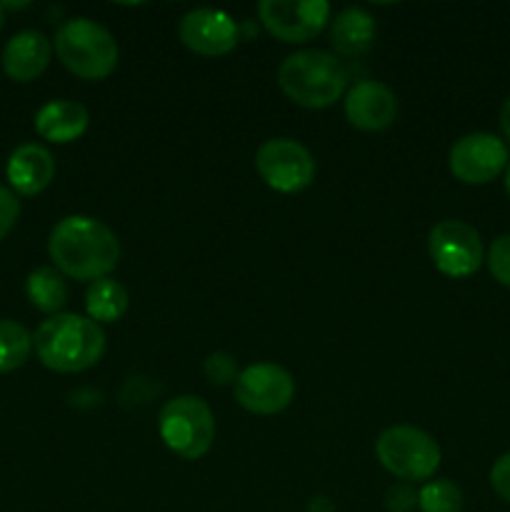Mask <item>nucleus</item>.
<instances>
[{
  "mask_svg": "<svg viewBox=\"0 0 510 512\" xmlns=\"http://www.w3.org/2000/svg\"><path fill=\"white\" fill-rule=\"evenodd\" d=\"M18 215H20V203L15 198V193L5 185H0V240L15 228L18 223Z\"/></svg>",
  "mask_w": 510,
  "mask_h": 512,
  "instance_id": "393cba45",
  "label": "nucleus"
},
{
  "mask_svg": "<svg viewBox=\"0 0 510 512\" xmlns=\"http://www.w3.org/2000/svg\"><path fill=\"white\" fill-rule=\"evenodd\" d=\"M490 485H493V490L505 503H510V453L500 455L493 463V468H490Z\"/></svg>",
  "mask_w": 510,
  "mask_h": 512,
  "instance_id": "a878e982",
  "label": "nucleus"
},
{
  "mask_svg": "<svg viewBox=\"0 0 510 512\" xmlns=\"http://www.w3.org/2000/svg\"><path fill=\"white\" fill-rule=\"evenodd\" d=\"M505 193L510 195V163H508V168H505Z\"/></svg>",
  "mask_w": 510,
  "mask_h": 512,
  "instance_id": "c85d7f7f",
  "label": "nucleus"
},
{
  "mask_svg": "<svg viewBox=\"0 0 510 512\" xmlns=\"http://www.w3.org/2000/svg\"><path fill=\"white\" fill-rule=\"evenodd\" d=\"M385 508L388 512H410L418 508V493L410 483L390 485L385 493Z\"/></svg>",
  "mask_w": 510,
  "mask_h": 512,
  "instance_id": "b1692460",
  "label": "nucleus"
},
{
  "mask_svg": "<svg viewBox=\"0 0 510 512\" xmlns=\"http://www.w3.org/2000/svg\"><path fill=\"white\" fill-rule=\"evenodd\" d=\"M128 290L118 283L115 278H100L93 280L88 285V293H85V310H88V318L93 323H115L125 315L128 310Z\"/></svg>",
  "mask_w": 510,
  "mask_h": 512,
  "instance_id": "a211bd4d",
  "label": "nucleus"
},
{
  "mask_svg": "<svg viewBox=\"0 0 510 512\" xmlns=\"http://www.w3.org/2000/svg\"><path fill=\"white\" fill-rule=\"evenodd\" d=\"M295 398V380L283 365L255 363L240 370L235 380V400L253 415L283 413Z\"/></svg>",
  "mask_w": 510,
  "mask_h": 512,
  "instance_id": "1a4fd4ad",
  "label": "nucleus"
},
{
  "mask_svg": "<svg viewBox=\"0 0 510 512\" xmlns=\"http://www.w3.org/2000/svg\"><path fill=\"white\" fill-rule=\"evenodd\" d=\"M500 130H503L505 140H510V98L500 108Z\"/></svg>",
  "mask_w": 510,
  "mask_h": 512,
  "instance_id": "bb28decb",
  "label": "nucleus"
},
{
  "mask_svg": "<svg viewBox=\"0 0 510 512\" xmlns=\"http://www.w3.org/2000/svg\"><path fill=\"white\" fill-rule=\"evenodd\" d=\"M180 43L203 58H220L233 53L240 40V28L228 13L215 8H195L180 18Z\"/></svg>",
  "mask_w": 510,
  "mask_h": 512,
  "instance_id": "f8f14e48",
  "label": "nucleus"
},
{
  "mask_svg": "<svg viewBox=\"0 0 510 512\" xmlns=\"http://www.w3.org/2000/svg\"><path fill=\"white\" fill-rule=\"evenodd\" d=\"M398 115V98L378 80H360L345 95V118L363 133H378L390 128Z\"/></svg>",
  "mask_w": 510,
  "mask_h": 512,
  "instance_id": "ddd939ff",
  "label": "nucleus"
},
{
  "mask_svg": "<svg viewBox=\"0 0 510 512\" xmlns=\"http://www.w3.org/2000/svg\"><path fill=\"white\" fill-rule=\"evenodd\" d=\"M5 178H8L10 188L20 195L43 193L55 178L53 153L38 143L18 145L5 165Z\"/></svg>",
  "mask_w": 510,
  "mask_h": 512,
  "instance_id": "2eb2a0df",
  "label": "nucleus"
},
{
  "mask_svg": "<svg viewBox=\"0 0 510 512\" xmlns=\"http://www.w3.org/2000/svg\"><path fill=\"white\" fill-rule=\"evenodd\" d=\"M160 440L183 460H200L215 440V415L198 395H178L168 400L158 415Z\"/></svg>",
  "mask_w": 510,
  "mask_h": 512,
  "instance_id": "39448f33",
  "label": "nucleus"
},
{
  "mask_svg": "<svg viewBox=\"0 0 510 512\" xmlns=\"http://www.w3.org/2000/svg\"><path fill=\"white\" fill-rule=\"evenodd\" d=\"M258 18L283 43H305L323 33L330 20V5L325 0H263Z\"/></svg>",
  "mask_w": 510,
  "mask_h": 512,
  "instance_id": "9b49d317",
  "label": "nucleus"
},
{
  "mask_svg": "<svg viewBox=\"0 0 510 512\" xmlns=\"http://www.w3.org/2000/svg\"><path fill=\"white\" fill-rule=\"evenodd\" d=\"M375 455L390 475L403 483L430 480L440 468V445L433 435L413 425H393L375 443Z\"/></svg>",
  "mask_w": 510,
  "mask_h": 512,
  "instance_id": "423d86ee",
  "label": "nucleus"
},
{
  "mask_svg": "<svg viewBox=\"0 0 510 512\" xmlns=\"http://www.w3.org/2000/svg\"><path fill=\"white\" fill-rule=\"evenodd\" d=\"M485 265L500 285L510 288V233L498 235L485 253Z\"/></svg>",
  "mask_w": 510,
  "mask_h": 512,
  "instance_id": "4be33fe9",
  "label": "nucleus"
},
{
  "mask_svg": "<svg viewBox=\"0 0 510 512\" xmlns=\"http://www.w3.org/2000/svg\"><path fill=\"white\" fill-rule=\"evenodd\" d=\"M48 255L55 270L73 280L108 278L120 263V240L103 220L68 215L48 235Z\"/></svg>",
  "mask_w": 510,
  "mask_h": 512,
  "instance_id": "f257e3e1",
  "label": "nucleus"
},
{
  "mask_svg": "<svg viewBox=\"0 0 510 512\" xmlns=\"http://www.w3.org/2000/svg\"><path fill=\"white\" fill-rule=\"evenodd\" d=\"M55 55L73 75L103 80L118 68V43L105 25L90 18H70L55 30Z\"/></svg>",
  "mask_w": 510,
  "mask_h": 512,
  "instance_id": "20e7f679",
  "label": "nucleus"
},
{
  "mask_svg": "<svg viewBox=\"0 0 510 512\" xmlns=\"http://www.w3.org/2000/svg\"><path fill=\"white\" fill-rule=\"evenodd\" d=\"M25 293L35 310L48 315H58L68 303V283L55 268H35L25 280Z\"/></svg>",
  "mask_w": 510,
  "mask_h": 512,
  "instance_id": "6ab92c4d",
  "label": "nucleus"
},
{
  "mask_svg": "<svg viewBox=\"0 0 510 512\" xmlns=\"http://www.w3.org/2000/svg\"><path fill=\"white\" fill-rule=\"evenodd\" d=\"M375 43V20L363 8H345L330 25V45L343 58H360Z\"/></svg>",
  "mask_w": 510,
  "mask_h": 512,
  "instance_id": "f3484780",
  "label": "nucleus"
},
{
  "mask_svg": "<svg viewBox=\"0 0 510 512\" xmlns=\"http://www.w3.org/2000/svg\"><path fill=\"white\" fill-rule=\"evenodd\" d=\"M428 255L445 278H468L485 263L480 233L463 220H443L428 233Z\"/></svg>",
  "mask_w": 510,
  "mask_h": 512,
  "instance_id": "6e6552de",
  "label": "nucleus"
},
{
  "mask_svg": "<svg viewBox=\"0 0 510 512\" xmlns=\"http://www.w3.org/2000/svg\"><path fill=\"white\" fill-rule=\"evenodd\" d=\"M255 170L270 190L300 193L315 178V158L293 138H270L255 153Z\"/></svg>",
  "mask_w": 510,
  "mask_h": 512,
  "instance_id": "0eeeda50",
  "label": "nucleus"
},
{
  "mask_svg": "<svg viewBox=\"0 0 510 512\" xmlns=\"http://www.w3.org/2000/svg\"><path fill=\"white\" fill-rule=\"evenodd\" d=\"M203 373L205 378H208V383L213 385H235V380H238V363H235L233 355L225 353V350H215V353H210L208 358H205Z\"/></svg>",
  "mask_w": 510,
  "mask_h": 512,
  "instance_id": "5701e85b",
  "label": "nucleus"
},
{
  "mask_svg": "<svg viewBox=\"0 0 510 512\" xmlns=\"http://www.w3.org/2000/svg\"><path fill=\"white\" fill-rule=\"evenodd\" d=\"M420 512H460L463 510V490L450 480H428L418 490Z\"/></svg>",
  "mask_w": 510,
  "mask_h": 512,
  "instance_id": "412c9836",
  "label": "nucleus"
},
{
  "mask_svg": "<svg viewBox=\"0 0 510 512\" xmlns=\"http://www.w3.org/2000/svg\"><path fill=\"white\" fill-rule=\"evenodd\" d=\"M510 163L508 145L493 133H468L453 143L448 168L460 183L485 185L498 178Z\"/></svg>",
  "mask_w": 510,
  "mask_h": 512,
  "instance_id": "9d476101",
  "label": "nucleus"
},
{
  "mask_svg": "<svg viewBox=\"0 0 510 512\" xmlns=\"http://www.w3.org/2000/svg\"><path fill=\"white\" fill-rule=\"evenodd\" d=\"M308 512H333V505H330L328 498H323V495H318V498L310 500Z\"/></svg>",
  "mask_w": 510,
  "mask_h": 512,
  "instance_id": "cd10ccee",
  "label": "nucleus"
},
{
  "mask_svg": "<svg viewBox=\"0 0 510 512\" xmlns=\"http://www.w3.org/2000/svg\"><path fill=\"white\" fill-rule=\"evenodd\" d=\"M278 85L300 108L323 110L343 98L348 70L333 53L298 50L280 63Z\"/></svg>",
  "mask_w": 510,
  "mask_h": 512,
  "instance_id": "7ed1b4c3",
  "label": "nucleus"
},
{
  "mask_svg": "<svg viewBox=\"0 0 510 512\" xmlns=\"http://www.w3.org/2000/svg\"><path fill=\"white\" fill-rule=\"evenodd\" d=\"M33 350V335L15 320H0V373H13Z\"/></svg>",
  "mask_w": 510,
  "mask_h": 512,
  "instance_id": "aec40b11",
  "label": "nucleus"
},
{
  "mask_svg": "<svg viewBox=\"0 0 510 512\" xmlns=\"http://www.w3.org/2000/svg\"><path fill=\"white\" fill-rule=\"evenodd\" d=\"M88 123V108L83 103H78V100H50V103H45L35 113V130H38L40 138L58 145L83 138L85 130H88Z\"/></svg>",
  "mask_w": 510,
  "mask_h": 512,
  "instance_id": "dca6fc26",
  "label": "nucleus"
},
{
  "mask_svg": "<svg viewBox=\"0 0 510 512\" xmlns=\"http://www.w3.org/2000/svg\"><path fill=\"white\" fill-rule=\"evenodd\" d=\"M3 23H5V8L3 3H0V30H3Z\"/></svg>",
  "mask_w": 510,
  "mask_h": 512,
  "instance_id": "c756f323",
  "label": "nucleus"
},
{
  "mask_svg": "<svg viewBox=\"0 0 510 512\" xmlns=\"http://www.w3.org/2000/svg\"><path fill=\"white\" fill-rule=\"evenodd\" d=\"M53 43L40 30H20L5 43L3 70L15 83H30L48 70Z\"/></svg>",
  "mask_w": 510,
  "mask_h": 512,
  "instance_id": "4468645a",
  "label": "nucleus"
},
{
  "mask_svg": "<svg viewBox=\"0 0 510 512\" xmlns=\"http://www.w3.org/2000/svg\"><path fill=\"white\" fill-rule=\"evenodd\" d=\"M33 350L53 373H83L105 353V333L85 315L58 313L38 325Z\"/></svg>",
  "mask_w": 510,
  "mask_h": 512,
  "instance_id": "f03ea898",
  "label": "nucleus"
}]
</instances>
